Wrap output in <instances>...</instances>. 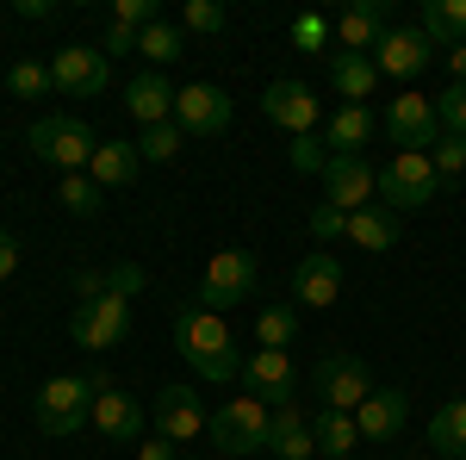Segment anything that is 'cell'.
Instances as JSON below:
<instances>
[{"label": "cell", "mask_w": 466, "mask_h": 460, "mask_svg": "<svg viewBox=\"0 0 466 460\" xmlns=\"http://www.w3.org/2000/svg\"><path fill=\"white\" fill-rule=\"evenodd\" d=\"M175 349H180V361H187L199 380H212V386L243 380V354H237L230 323L218 318V312H206L199 299H180V312H175Z\"/></svg>", "instance_id": "obj_1"}, {"label": "cell", "mask_w": 466, "mask_h": 460, "mask_svg": "<svg viewBox=\"0 0 466 460\" xmlns=\"http://www.w3.org/2000/svg\"><path fill=\"white\" fill-rule=\"evenodd\" d=\"M100 386H106L100 367L44 380L37 398H32V424L44 429V435H75V429H87V417H94V392H100Z\"/></svg>", "instance_id": "obj_2"}, {"label": "cell", "mask_w": 466, "mask_h": 460, "mask_svg": "<svg viewBox=\"0 0 466 460\" xmlns=\"http://www.w3.org/2000/svg\"><path fill=\"white\" fill-rule=\"evenodd\" d=\"M25 149H32L37 162L63 169V175H87V162H94L100 138H94V131H87L75 112H44L32 131H25Z\"/></svg>", "instance_id": "obj_3"}, {"label": "cell", "mask_w": 466, "mask_h": 460, "mask_svg": "<svg viewBox=\"0 0 466 460\" xmlns=\"http://www.w3.org/2000/svg\"><path fill=\"white\" fill-rule=\"evenodd\" d=\"M435 193H441V175H435L430 156H417V149H398L392 162L380 169V206L386 212H423Z\"/></svg>", "instance_id": "obj_4"}, {"label": "cell", "mask_w": 466, "mask_h": 460, "mask_svg": "<svg viewBox=\"0 0 466 460\" xmlns=\"http://www.w3.org/2000/svg\"><path fill=\"white\" fill-rule=\"evenodd\" d=\"M261 292V268H255L249 249H218L212 268H206V281L193 286V299L206 305V312H224V305H243Z\"/></svg>", "instance_id": "obj_5"}, {"label": "cell", "mask_w": 466, "mask_h": 460, "mask_svg": "<svg viewBox=\"0 0 466 460\" xmlns=\"http://www.w3.org/2000/svg\"><path fill=\"white\" fill-rule=\"evenodd\" d=\"M268 417H274V411H268L261 398L243 392V398H224V404H218V417L206 429H212V442L230 460H243V455H261V448H268Z\"/></svg>", "instance_id": "obj_6"}, {"label": "cell", "mask_w": 466, "mask_h": 460, "mask_svg": "<svg viewBox=\"0 0 466 460\" xmlns=\"http://www.w3.org/2000/svg\"><path fill=\"white\" fill-rule=\"evenodd\" d=\"M69 336H75V349H87V354L118 349V342L131 336V299H118V292L81 299V305L69 312Z\"/></svg>", "instance_id": "obj_7"}, {"label": "cell", "mask_w": 466, "mask_h": 460, "mask_svg": "<svg viewBox=\"0 0 466 460\" xmlns=\"http://www.w3.org/2000/svg\"><path fill=\"white\" fill-rule=\"evenodd\" d=\"M50 81H56V94H69V100H94V94L112 87V63H106L100 44H63V50L50 56Z\"/></svg>", "instance_id": "obj_8"}, {"label": "cell", "mask_w": 466, "mask_h": 460, "mask_svg": "<svg viewBox=\"0 0 466 460\" xmlns=\"http://www.w3.org/2000/svg\"><path fill=\"white\" fill-rule=\"evenodd\" d=\"M318 398H323V411H349L355 417L360 404L373 398V380H367V361L349 349H329L318 361Z\"/></svg>", "instance_id": "obj_9"}, {"label": "cell", "mask_w": 466, "mask_h": 460, "mask_svg": "<svg viewBox=\"0 0 466 460\" xmlns=\"http://www.w3.org/2000/svg\"><path fill=\"white\" fill-rule=\"evenodd\" d=\"M149 424H156L162 442H175V448H180V442L206 435L212 417H206V398H199L193 386H162V392H156V404H149Z\"/></svg>", "instance_id": "obj_10"}, {"label": "cell", "mask_w": 466, "mask_h": 460, "mask_svg": "<svg viewBox=\"0 0 466 460\" xmlns=\"http://www.w3.org/2000/svg\"><path fill=\"white\" fill-rule=\"evenodd\" d=\"M323 193H329V206H342V212H367V206H380L373 193H380V169L367 162V156H329L323 162Z\"/></svg>", "instance_id": "obj_11"}, {"label": "cell", "mask_w": 466, "mask_h": 460, "mask_svg": "<svg viewBox=\"0 0 466 460\" xmlns=\"http://www.w3.org/2000/svg\"><path fill=\"white\" fill-rule=\"evenodd\" d=\"M175 125L187 138H224L230 131V94L212 87V81H193L175 94Z\"/></svg>", "instance_id": "obj_12"}, {"label": "cell", "mask_w": 466, "mask_h": 460, "mask_svg": "<svg viewBox=\"0 0 466 460\" xmlns=\"http://www.w3.org/2000/svg\"><path fill=\"white\" fill-rule=\"evenodd\" d=\"M386 138L398 149H417V156H430L435 138H441V118H435V100H423L417 87L410 94H398L392 107H386Z\"/></svg>", "instance_id": "obj_13"}, {"label": "cell", "mask_w": 466, "mask_h": 460, "mask_svg": "<svg viewBox=\"0 0 466 460\" xmlns=\"http://www.w3.org/2000/svg\"><path fill=\"white\" fill-rule=\"evenodd\" d=\"M435 44L423 37V26H392V32L380 37V50H373V63L380 75H398V81H417V75L430 69Z\"/></svg>", "instance_id": "obj_14"}, {"label": "cell", "mask_w": 466, "mask_h": 460, "mask_svg": "<svg viewBox=\"0 0 466 460\" xmlns=\"http://www.w3.org/2000/svg\"><path fill=\"white\" fill-rule=\"evenodd\" d=\"M261 112H268V125H280V131H292V138L318 131V94H311L305 81H268Z\"/></svg>", "instance_id": "obj_15"}, {"label": "cell", "mask_w": 466, "mask_h": 460, "mask_svg": "<svg viewBox=\"0 0 466 460\" xmlns=\"http://www.w3.org/2000/svg\"><path fill=\"white\" fill-rule=\"evenodd\" d=\"M243 386H249V398H261L268 411L292 404V354L287 349H255L249 361H243Z\"/></svg>", "instance_id": "obj_16"}, {"label": "cell", "mask_w": 466, "mask_h": 460, "mask_svg": "<svg viewBox=\"0 0 466 460\" xmlns=\"http://www.w3.org/2000/svg\"><path fill=\"white\" fill-rule=\"evenodd\" d=\"M292 299L299 305H336L342 299V261L329 255V249H311V255H299V268H292Z\"/></svg>", "instance_id": "obj_17"}, {"label": "cell", "mask_w": 466, "mask_h": 460, "mask_svg": "<svg viewBox=\"0 0 466 460\" xmlns=\"http://www.w3.org/2000/svg\"><path fill=\"white\" fill-rule=\"evenodd\" d=\"M87 424L100 429L106 442H137V435H144V404H137L125 386L106 380V386L94 392V417H87Z\"/></svg>", "instance_id": "obj_18"}, {"label": "cell", "mask_w": 466, "mask_h": 460, "mask_svg": "<svg viewBox=\"0 0 466 460\" xmlns=\"http://www.w3.org/2000/svg\"><path fill=\"white\" fill-rule=\"evenodd\" d=\"M404 424H410V398H404L398 386H373V398L355 411L360 442H398V435H404Z\"/></svg>", "instance_id": "obj_19"}, {"label": "cell", "mask_w": 466, "mask_h": 460, "mask_svg": "<svg viewBox=\"0 0 466 460\" xmlns=\"http://www.w3.org/2000/svg\"><path fill=\"white\" fill-rule=\"evenodd\" d=\"M175 94H180V87H168V75L144 69V75H131V81H125V100H118V107L149 131V125H168V118H175Z\"/></svg>", "instance_id": "obj_20"}, {"label": "cell", "mask_w": 466, "mask_h": 460, "mask_svg": "<svg viewBox=\"0 0 466 460\" xmlns=\"http://www.w3.org/2000/svg\"><path fill=\"white\" fill-rule=\"evenodd\" d=\"M323 75H329V87H336L349 107H367L373 87H380V63L360 56V50H329V56H323Z\"/></svg>", "instance_id": "obj_21"}, {"label": "cell", "mask_w": 466, "mask_h": 460, "mask_svg": "<svg viewBox=\"0 0 466 460\" xmlns=\"http://www.w3.org/2000/svg\"><path fill=\"white\" fill-rule=\"evenodd\" d=\"M268 455H280V460H311L318 455V442H311V411H305L299 398L268 417Z\"/></svg>", "instance_id": "obj_22"}, {"label": "cell", "mask_w": 466, "mask_h": 460, "mask_svg": "<svg viewBox=\"0 0 466 460\" xmlns=\"http://www.w3.org/2000/svg\"><path fill=\"white\" fill-rule=\"evenodd\" d=\"M392 32L386 26V0H355L342 19H336V50H380V37Z\"/></svg>", "instance_id": "obj_23"}, {"label": "cell", "mask_w": 466, "mask_h": 460, "mask_svg": "<svg viewBox=\"0 0 466 460\" xmlns=\"http://www.w3.org/2000/svg\"><path fill=\"white\" fill-rule=\"evenodd\" d=\"M137 169H144V156H137V143H125V138H106L94 149V162H87V175H94L100 193H106V187H131Z\"/></svg>", "instance_id": "obj_24"}, {"label": "cell", "mask_w": 466, "mask_h": 460, "mask_svg": "<svg viewBox=\"0 0 466 460\" xmlns=\"http://www.w3.org/2000/svg\"><path fill=\"white\" fill-rule=\"evenodd\" d=\"M367 138H373V112H367V107H336V112H329V125H323L329 156H360Z\"/></svg>", "instance_id": "obj_25"}, {"label": "cell", "mask_w": 466, "mask_h": 460, "mask_svg": "<svg viewBox=\"0 0 466 460\" xmlns=\"http://www.w3.org/2000/svg\"><path fill=\"white\" fill-rule=\"evenodd\" d=\"M311 442H318V455L349 460L360 448V429H355V417H349V411H323V404H318V417H311Z\"/></svg>", "instance_id": "obj_26"}, {"label": "cell", "mask_w": 466, "mask_h": 460, "mask_svg": "<svg viewBox=\"0 0 466 460\" xmlns=\"http://www.w3.org/2000/svg\"><path fill=\"white\" fill-rule=\"evenodd\" d=\"M430 448L441 460H466V398H448L430 417Z\"/></svg>", "instance_id": "obj_27"}, {"label": "cell", "mask_w": 466, "mask_h": 460, "mask_svg": "<svg viewBox=\"0 0 466 460\" xmlns=\"http://www.w3.org/2000/svg\"><path fill=\"white\" fill-rule=\"evenodd\" d=\"M423 37L441 44V50L466 44V0H430L423 6Z\"/></svg>", "instance_id": "obj_28"}, {"label": "cell", "mask_w": 466, "mask_h": 460, "mask_svg": "<svg viewBox=\"0 0 466 460\" xmlns=\"http://www.w3.org/2000/svg\"><path fill=\"white\" fill-rule=\"evenodd\" d=\"M349 243L360 249H392L398 243V212H386V206H367V212H349Z\"/></svg>", "instance_id": "obj_29"}, {"label": "cell", "mask_w": 466, "mask_h": 460, "mask_svg": "<svg viewBox=\"0 0 466 460\" xmlns=\"http://www.w3.org/2000/svg\"><path fill=\"white\" fill-rule=\"evenodd\" d=\"M180 50H187V32H180V26H168V19H156V26L137 37V56H144V63H156V69H162V63H175Z\"/></svg>", "instance_id": "obj_30"}, {"label": "cell", "mask_w": 466, "mask_h": 460, "mask_svg": "<svg viewBox=\"0 0 466 460\" xmlns=\"http://www.w3.org/2000/svg\"><path fill=\"white\" fill-rule=\"evenodd\" d=\"M292 336H299V312H292V305H268V312L255 318V342H261V349H292Z\"/></svg>", "instance_id": "obj_31"}, {"label": "cell", "mask_w": 466, "mask_h": 460, "mask_svg": "<svg viewBox=\"0 0 466 460\" xmlns=\"http://www.w3.org/2000/svg\"><path fill=\"white\" fill-rule=\"evenodd\" d=\"M6 87H13L19 100H50V94H56V81H50V63H25V56L6 69Z\"/></svg>", "instance_id": "obj_32"}, {"label": "cell", "mask_w": 466, "mask_h": 460, "mask_svg": "<svg viewBox=\"0 0 466 460\" xmlns=\"http://www.w3.org/2000/svg\"><path fill=\"white\" fill-rule=\"evenodd\" d=\"M287 37H292V50H299V56H318V50H329L336 26H329L323 13H299V19L287 26Z\"/></svg>", "instance_id": "obj_33"}, {"label": "cell", "mask_w": 466, "mask_h": 460, "mask_svg": "<svg viewBox=\"0 0 466 460\" xmlns=\"http://www.w3.org/2000/svg\"><path fill=\"white\" fill-rule=\"evenodd\" d=\"M180 143H187V131H180L175 118H168V125H149L144 138H137V156H144V162H175Z\"/></svg>", "instance_id": "obj_34"}, {"label": "cell", "mask_w": 466, "mask_h": 460, "mask_svg": "<svg viewBox=\"0 0 466 460\" xmlns=\"http://www.w3.org/2000/svg\"><path fill=\"white\" fill-rule=\"evenodd\" d=\"M56 199H63L75 218H94V212H100V187H94V175H63Z\"/></svg>", "instance_id": "obj_35"}, {"label": "cell", "mask_w": 466, "mask_h": 460, "mask_svg": "<svg viewBox=\"0 0 466 460\" xmlns=\"http://www.w3.org/2000/svg\"><path fill=\"white\" fill-rule=\"evenodd\" d=\"M224 19H230V13H224L218 0H187V6H180V32L218 37V32H224Z\"/></svg>", "instance_id": "obj_36"}, {"label": "cell", "mask_w": 466, "mask_h": 460, "mask_svg": "<svg viewBox=\"0 0 466 460\" xmlns=\"http://www.w3.org/2000/svg\"><path fill=\"white\" fill-rule=\"evenodd\" d=\"M299 175H323V162H329V143L318 131H305V138H292V156H287Z\"/></svg>", "instance_id": "obj_37"}, {"label": "cell", "mask_w": 466, "mask_h": 460, "mask_svg": "<svg viewBox=\"0 0 466 460\" xmlns=\"http://www.w3.org/2000/svg\"><path fill=\"white\" fill-rule=\"evenodd\" d=\"M156 19H162L156 0H112V26H125V32H149Z\"/></svg>", "instance_id": "obj_38"}, {"label": "cell", "mask_w": 466, "mask_h": 460, "mask_svg": "<svg viewBox=\"0 0 466 460\" xmlns=\"http://www.w3.org/2000/svg\"><path fill=\"white\" fill-rule=\"evenodd\" d=\"M435 118H441V131L466 138V81H454L448 94H435Z\"/></svg>", "instance_id": "obj_39"}, {"label": "cell", "mask_w": 466, "mask_h": 460, "mask_svg": "<svg viewBox=\"0 0 466 460\" xmlns=\"http://www.w3.org/2000/svg\"><path fill=\"white\" fill-rule=\"evenodd\" d=\"M430 162H435V175H441V180L461 175V169H466V138L441 131V138H435V149H430Z\"/></svg>", "instance_id": "obj_40"}, {"label": "cell", "mask_w": 466, "mask_h": 460, "mask_svg": "<svg viewBox=\"0 0 466 460\" xmlns=\"http://www.w3.org/2000/svg\"><path fill=\"white\" fill-rule=\"evenodd\" d=\"M311 237H318V243H336V237H349V212L323 199L318 212H311Z\"/></svg>", "instance_id": "obj_41"}, {"label": "cell", "mask_w": 466, "mask_h": 460, "mask_svg": "<svg viewBox=\"0 0 466 460\" xmlns=\"http://www.w3.org/2000/svg\"><path fill=\"white\" fill-rule=\"evenodd\" d=\"M69 292H75V305H81V299H106L112 286H106V274H100V268H81V274L69 281Z\"/></svg>", "instance_id": "obj_42"}, {"label": "cell", "mask_w": 466, "mask_h": 460, "mask_svg": "<svg viewBox=\"0 0 466 460\" xmlns=\"http://www.w3.org/2000/svg\"><path fill=\"white\" fill-rule=\"evenodd\" d=\"M106 286H112V292H118V299H131V292L144 286V268H137V261H118V268H112V274H106Z\"/></svg>", "instance_id": "obj_43"}, {"label": "cell", "mask_w": 466, "mask_h": 460, "mask_svg": "<svg viewBox=\"0 0 466 460\" xmlns=\"http://www.w3.org/2000/svg\"><path fill=\"white\" fill-rule=\"evenodd\" d=\"M6 274H19V237L13 230H0V281Z\"/></svg>", "instance_id": "obj_44"}, {"label": "cell", "mask_w": 466, "mask_h": 460, "mask_svg": "<svg viewBox=\"0 0 466 460\" xmlns=\"http://www.w3.org/2000/svg\"><path fill=\"white\" fill-rule=\"evenodd\" d=\"M137 37H144V32H125V26H112V32H106V44H100V50H106V56H112V50H118V56H125V50H137Z\"/></svg>", "instance_id": "obj_45"}, {"label": "cell", "mask_w": 466, "mask_h": 460, "mask_svg": "<svg viewBox=\"0 0 466 460\" xmlns=\"http://www.w3.org/2000/svg\"><path fill=\"white\" fill-rule=\"evenodd\" d=\"M19 19H32V26L56 19V0H19Z\"/></svg>", "instance_id": "obj_46"}, {"label": "cell", "mask_w": 466, "mask_h": 460, "mask_svg": "<svg viewBox=\"0 0 466 460\" xmlns=\"http://www.w3.org/2000/svg\"><path fill=\"white\" fill-rule=\"evenodd\" d=\"M137 460H175V448H168V442L156 435V442H144V448H137Z\"/></svg>", "instance_id": "obj_47"}, {"label": "cell", "mask_w": 466, "mask_h": 460, "mask_svg": "<svg viewBox=\"0 0 466 460\" xmlns=\"http://www.w3.org/2000/svg\"><path fill=\"white\" fill-rule=\"evenodd\" d=\"M448 69H454V81H466V44H454V50H448Z\"/></svg>", "instance_id": "obj_48"}]
</instances>
